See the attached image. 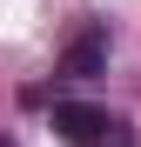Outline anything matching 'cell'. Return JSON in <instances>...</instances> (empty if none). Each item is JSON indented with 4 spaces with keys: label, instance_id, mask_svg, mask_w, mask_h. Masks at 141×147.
Segmentation results:
<instances>
[{
    "label": "cell",
    "instance_id": "3",
    "mask_svg": "<svg viewBox=\"0 0 141 147\" xmlns=\"http://www.w3.org/2000/svg\"><path fill=\"white\" fill-rule=\"evenodd\" d=\"M108 147H134V140H128V127H114V140H108Z\"/></svg>",
    "mask_w": 141,
    "mask_h": 147
},
{
    "label": "cell",
    "instance_id": "1",
    "mask_svg": "<svg viewBox=\"0 0 141 147\" xmlns=\"http://www.w3.org/2000/svg\"><path fill=\"white\" fill-rule=\"evenodd\" d=\"M114 120L108 107H87V100H54V134H67V140H114Z\"/></svg>",
    "mask_w": 141,
    "mask_h": 147
},
{
    "label": "cell",
    "instance_id": "2",
    "mask_svg": "<svg viewBox=\"0 0 141 147\" xmlns=\"http://www.w3.org/2000/svg\"><path fill=\"white\" fill-rule=\"evenodd\" d=\"M54 74H67V80H94V74H108V34H101V27L81 34V40L61 54V67H54Z\"/></svg>",
    "mask_w": 141,
    "mask_h": 147
}]
</instances>
